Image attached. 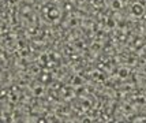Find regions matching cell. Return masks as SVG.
<instances>
[{
	"label": "cell",
	"instance_id": "1",
	"mask_svg": "<svg viewBox=\"0 0 146 123\" xmlns=\"http://www.w3.org/2000/svg\"><path fill=\"white\" fill-rule=\"evenodd\" d=\"M133 11L135 14H142V8H141V6H134Z\"/></svg>",
	"mask_w": 146,
	"mask_h": 123
}]
</instances>
